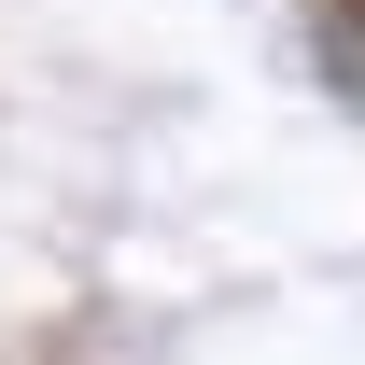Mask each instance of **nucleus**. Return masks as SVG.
I'll return each instance as SVG.
<instances>
[]
</instances>
